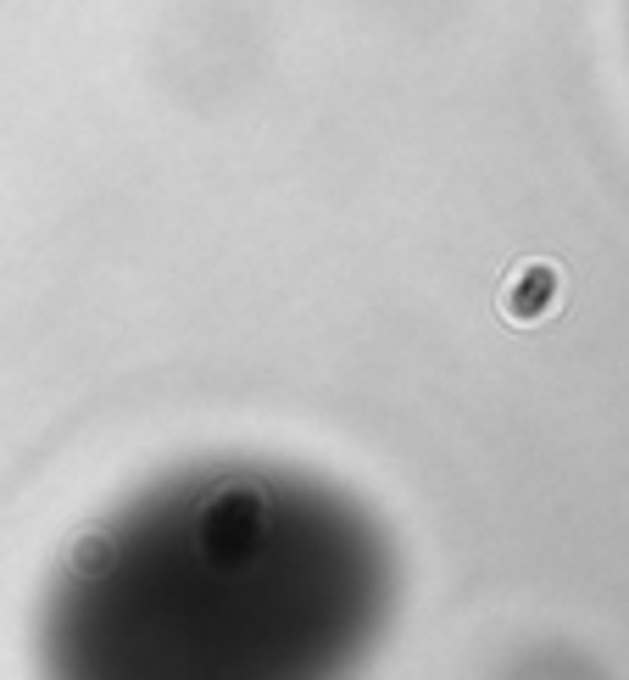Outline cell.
Here are the masks:
<instances>
[{
	"instance_id": "1",
	"label": "cell",
	"mask_w": 629,
	"mask_h": 680,
	"mask_svg": "<svg viewBox=\"0 0 629 680\" xmlns=\"http://www.w3.org/2000/svg\"><path fill=\"white\" fill-rule=\"evenodd\" d=\"M390 614V552L351 496L279 469H196L67 558L45 663L67 674H329Z\"/></svg>"
}]
</instances>
